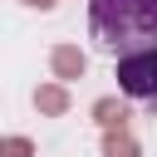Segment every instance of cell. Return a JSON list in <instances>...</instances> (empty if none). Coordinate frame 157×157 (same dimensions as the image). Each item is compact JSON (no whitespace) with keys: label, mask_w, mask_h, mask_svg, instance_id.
<instances>
[{"label":"cell","mask_w":157,"mask_h":157,"mask_svg":"<svg viewBox=\"0 0 157 157\" xmlns=\"http://www.w3.org/2000/svg\"><path fill=\"white\" fill-rule=\"evenodd\" d=\"M88 29L118 59L157 49V0H88Z\"/></svg>","instance_id":"6da1fadb"},{"label":"cell","mask_w":157,"mask_h":157,"mask_svg":"<svg viewBox=\"0 0 157 157\" xmlns=\"http://www.w3.org/2000/svg\"><path fill=\"white\" fill-rule=\"evenodd\" d=\"M118 88L128 98H157V49H137L118 59Z\"/></svg>","instance_id":"7a4b0ae2"}]
</instances>
